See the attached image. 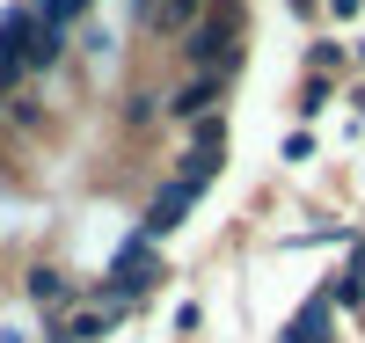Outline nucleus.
<instances>
[{
	"mask_svg": "<svg viewBox=\"0 0 365 343\" xmlns=\"http://www.w3.org/2000/svg\"><path fill=\"white\" fill-rule=\"evenodd\" d=\"M73 15H88V0H37V22L44 29H66Z\"/></svg>",
	"mask_w": 365,
	"mask_h": 343,
	"instance_id": "7",
	"label": "nucleus"
},
{
	"mask_svg": "<svg viewBox=\"0 0 365 343\" xmlns=\"http://www.w3.org/2000/svg\"><path fill=\"white\" fill-rule=\"evenodd\" d=\"M0 58H8V66H51L58 58V29H44L37 15H8L0 22Z\"/></svg>",
	"mask_w": 365,
	"mask_h": 343,
	"instance_id": "1",
	"label": "nucleus"
},
{
	"mask_svg": "<svg viewBox=\"0 0 365 343\" xmlns=\"http://www.w3.org/2000/svg\"><path fill=\"white\" fill-rule=\"evenodd\" d=\"M29 292L51 307V300H66V277H58V270H37V277H29Z\"/></svg>",
	"mask_w": 365,
	"mask_h": 343,
	"instance_id": "9",
	"label": "nucleus"
},
{
	"mask_svg": "<svg viewBox=\"0 0 365 343\" xmlns=\"http://www.w3.org/2000/svg\"><path fill=\"white\" fill-rule=\"evenodd\" d=\"M234 29H241V8H234V0H220V8H212V15L190 29V58H197V66H212V73H227Z\"/></svg>",
	"mask_w": 365,
	"mask_h": 343,
	"instance_id": "2",
	"label": "nucleus"
},
{
	"mask_svg": "<svg viewBox=\"0 0 365 343\" xmlns=\"http://www.w3.org/2000/svg\"><path fill=\"white\" fill-rule=\"evenodd\" d=\"M190 198H197L190 183H168V190L154 198V212H146V241H161V234H175V227H182V212H190Z\"/></svg>",
	"mask_w": 365,
	"mask_h": 343,
	"instance_id": "4",
	"label": "nucleus"
},
{
	"mask_svg": "<svg viewBox=\"0 0 365 343\" xmlns=\"http://www.w3.org/2000/svg\"><path fill=\"white\" fill-rule=\"evenodd\" d=\"M285 343H329V300H307L292 314V329H285Z\"/></svg>",
	"mask_w": 365,
	"mask_h": 343,
	"instance_id": "6",
	"label": "nucleus"
},
{
	"mask_svg": "<svg viewBox=\"0 0 365 343\" xmlns=\"http://www.w3.org/2000/svg\"><path fill=\"white\" fill-rule=\"evenodd\" d=\"M358 292H365V270H358V263H351V270H344V277H336V300H358Z\"/></svg>",
	"mask_w": 365,
	"mask_h": 343,
	"instance_id": "10",
	"label": "nucleus"
},
{
	"mask_svg": "<svg viewBox=\"0 0 365 343\" xmlns=\"http://www.w3.org/2000/svg\"><path fill=\"white\" fill-rule=\"evenodd\" d=\"M154 277H161V270H154V241H132L125 256H117L110 285H117V292H146V285H154Z\"/></svg>",
	"mask_w": 365,
	"mask_h": 343,
	"instance_id": "3",
	"label": "nucleus"
},
{
	"mask_svg": "<svg viewBox=\"0 0 365 343\" xmlns=\"http://www.w3.org/2000/svg\"><path fill=\"white\" fill-rule=\"evenodd\" d=\"M212 96H220V81H197V88H182V96H175V110H182V117H197Z\"/></svg>",
	"mask_w": 365,
	"mask_h": 343,
	"instance_id": "8",
	"label": "nucleus"
},
{
	"mask_svg": "<svg viewBox=\"0 0 365 343\" xmlns=\"http://www.w3.org/2000/svg\"><path fill=\"white\" fill-rule=\"evenodd\" d=\"M212 175H220V124H205V139L190 146V161H182V183H190V190H205Z\"/></svg>",
	"mask_w": 365,
	"mask_h": 343,
	"instance_id": "5",
	"label": "nucleus"
},
{
	"mask_svg": "<svg viewBox=\"0 0 365 343\" xmlns=\"http://www.w3.org/2000/svg\"><path fill=\"white\" fill-rule=\"evenodd\" d=\"M8 81H15V66H8V58H0V96H8Z\"/></svg>",
	"mask_w": 365,
	"mask_h": 343,
	"instance_id": "11",
	"label": "nucleus"
}]
</instances>
